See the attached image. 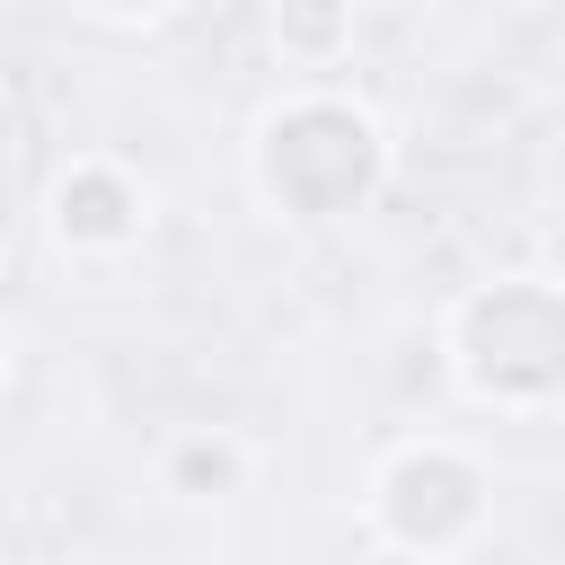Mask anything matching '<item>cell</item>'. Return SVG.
<instances>
[{
	"instance_id": "obj_1",
	"label": "cell",
	"mask_w": 565,
	"mask_h": 565,
	"mask_svg": "<svg viewBox=\"0 0 565 565\" xmlns=\"http://www.w3.org/2000/svg\"><path fill=\"white\" fill-rule=\"evenodd\" d=\"M388 159L397 150H388L380 106L353 97V88L309 79V88H282L256 115V132H247V194L274 221H291V230H335V221L380 203Z\"/></svg>"
},
{
	"instance_id": "obj_2",
	"label": "cell",
	"mask_w": 565,
	"mask_h": 565,
	"mask_svg": "<svg viewBox=\"0 0 565 565\" xmlns=\"http://www.w3.org/2000/svg\"><path fill=\"white\" fill-rule=\"evenodd\" d=\"M441 371L477 415L530 424L565 406V282L556 274H486L441 309Z\"/></svg>"
},
{
	"instance_id": "obj_3",
	"label": "cell",
	"mask_w": 565,
	"mask_h": 565,
	"mask_svg": "<svg viewBox=\"0 0 565 565\" xmlns=\"http://www.w3.org/2000/svg\"><path fill=\"white\" fill-rule=\"evenodd\" d=\"M362 530H371V547H388L406 565H450L494 530V477L468 441L406 433L362 477Z\"/></svg>"
},
{
	"instance_id": "obj_4",
	"label": "cell",
	"mask_w": 565,
	"mask_h": 565,
	"mask_svg": "<svg viewBox=\"0 0 565 565\" xmlns=\"http://www.w3.org/2000/svg\"><path fill=\"white\" fill-rule=\"evenodd\" d=\"M35 221H44L53 256H71V265H115V256H132V247L150 238L159 185H150L132 159H115V150H71V159L44 177Z\"/></svg>"
},
{
	"instance_id": "obj_5",
	"label": "cell",
	"mask_w": 565,
	"mask_h": 565,
	"mask_svg": "<svg viewBox=\"0 0 565 565\" xmlns=\"http://www.w3.org/2000/svg\"><path fill=\"white\" fill-rule=\"evenodd\" d=\"M150 468H159V494H168V503H230V494H247L256 450H247L230 424H177Z\"/></svg>"
},
{
	"instance_id": "obj_6",
	"label": "cell",
	"mask_w": 565,
	"mask_h": 565,
	"mask_svg": "<svg viewBox=\"0 0 565 565\" xmlns=\"http://www.w3.org/2000/svg\"><path fill=\"white\" fill-rule=\"evenodd\" d=\"M274 44H282V62L327 71L335 44H353V18H344V9H282V18H274Z\"/></svg>"
},
{
	"instance_id": "obj_7",
	"label": "cell",
	"mask_w": 565,
	"mask_h": 565,
	"mask_svg": "<svg viewBox=\"0 0 565 565\" xmlns=\"http://www.w3.org/2000/svg\"><path fill=\"white\" fill-rule=\"evenodd\" d=\"M185 9H88L79 26H106V35H159V26H177Z\"/></svg>"
}]
</instances>
